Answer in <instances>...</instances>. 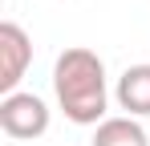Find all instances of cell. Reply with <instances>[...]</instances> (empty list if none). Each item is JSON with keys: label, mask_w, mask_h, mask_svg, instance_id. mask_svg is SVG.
Segmentation results:
<instances>
[{"label": "cell", "mask_w": 150, "mask_h": 146, "mask_svg": "<svg viewBox=\"0 0 150 146\" xmlns=\"http://www.w3.org/2000/svg\"><path fill=\"white\" fill-rule=\"evenodd\" d=\"M89 146H150V134L142 130V122L118 114V118H105L101 126H93V142Z\"/></svg>", "instance_id": "obj_5"}, {"label": "cell", "mask_w": 150, "mask_h": 146, "mask_svg": "<svg viewBox=\"0 0 150 146\" xmlns=\"http://www.w3.org/2000/svg\"><path fill=\"white\" fill-rule=\"evenodd\" d=\"M28 65H33V41L16 21L0 24V97L16 94L25 81Z\"/></svg>", "instance_id": "obj_3"}, {"label": "cell", "mask_w": 150, "mask_h": 146, "mask_svg": "<svg viewBox=\"0 0 150 146\" xmlns=\"http://www.w3.org/2000/svg\"><path fill=\"white\" fill-rule=\"evenodd\" d=\"M114 101L130 118H150V61L122 69L118 85H114Z\"/></svg>", "instance_id": "obj_4"}, {"label": "cell", "mask_w": 150, "mask_h": 146, "mask_svg": "<svg viewBox=\"0 0 150 146\" xmlns=\"http://www.w3.org/2000/svg\"><path fill=\"white\" fill-rule=\"evenodd\" d=\"M0 130L16 142H33L49 130V106L45 97L28 94V89H16V94L0 97Z\"/></svg>", "instance_id": "obj_2"}, {"label": "cell", "mask_w": 150, "mask_h": 146, "mask_svg": "<svg viewBox=\"0 0 150 146\" xmlns=\"http://www.w3.org/2000/svg\"><path fill=\"white\" fill-rule=\"evenodd\" d=\"M53 94L61 114L73 126H101L110 110V81H105V61L93 49L73 45L65 49L53 65Z\"/></svg>", "instance_id": "obj_1"}]
</instances>
